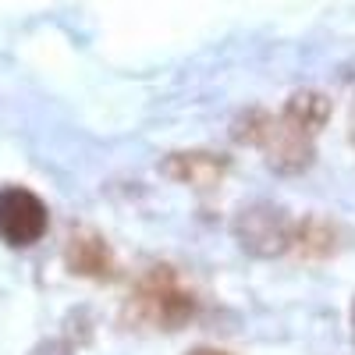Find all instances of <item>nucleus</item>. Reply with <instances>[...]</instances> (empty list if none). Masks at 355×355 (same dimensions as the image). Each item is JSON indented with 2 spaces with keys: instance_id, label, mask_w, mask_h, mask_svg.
<instances>
[{
  "instance_id": "20e7f679",
  "label": "nucleus",
  "mask_w": 355,
  "mask_h": 355,
  "mask_svg": "<svg viewBox=\"0 0 355 355\" xmlns=\"http://www.w3.org/2000/svg\"><path fill=\"white\" fill-rule=\"evenodd\" d=\"M50 227V210L46 202L21 185L0 189V242L11 249H28L36 245Z\"/></svg>"
},
{
  "instance_id": "423d86ee",
  "label": "nucleus",
  "mask_w": 355,
  "mask_h": 355,
  "mask_svg": "<svg viewBox=\"0 0 355 355\" xmlns=\"http://www.w3.org/2000/svg\"><path fill=\"white\" fill-rule=\"evenodd\" d=\"M227 171V160L217 157V153H171L164 160V174L174 178L182 185H192V189H214Z\"/></svg>"
},
{
  "instance_id": "39448f33",
  "label": "nucleus",
  "mask_w": 355,
  "mask_h": 355,
  "mask_svg": "<svg viewBox=\"0 0 355 355\" xmlns=\"http://www.w3.org/2000/svg\"><path fill=\"white\" fill-rule=\"evenodd\" d=\"M64 266L75 274V277H89V281H110L117 263H114V252L107 245L103 234L89 231V227H78L68 245H64Z\"/></svg>"
},
{
  "instance_id": "f257e3e1",
  "label": "nucleus",
  "mask_w": 355,
  "mask_h": 355,
  "mask_svg": "<svg viewBox=\"0 0 355 355\" xmlns=\"http://www.w3.org/2000/svg\"><path fill=\"white\" fill-rule=\"evenodd\" d=\"M234 139L256 146L277 174H299L313 164V135L291 128L281 114L274 117L266 110H249L234 125Z\"/></svg>"
},
{
  "instance_id": "7ed1b4c3",
  "label": "nucleus",
  "mask_w": 355,
  "mask_h": 355,
  "mask_svg": "<svg viewBox=\"0 0 355 355\" xmlns=\"http://www.w3.org/2000/svg\"><path fill=\"white\" fill-rule=\"evenodd\" d=\"M231 234L239 249H245L256 259H274L284 256L295 242V217L284 210L281 202L270 199H256L242 206L231 220Z\"/></svg>"
},
{
  "instance_id": "f03ea898",
  "label": "nucleus",
  "mask_w": 355,
  "mask_h": 355,
  "mask_svg": "<svg viewBox=\"0 0 355 355\" xmlns=\"http://www.w3.org/2000/svg\"><path fill=\"white\" fill-rule=\"evenodd\" d=\"M196 295L192 288L182 284L171 266H153L146 274L132 295V306L128 313L146 323V327H157V331H182L185 323L196 316Z\"/></svg>"
},
{
  "instance_id": "9d476101",
  "label": "nucleus",
  "mask_w": 355,
  "mask_h": 355,
  "mask_svg": "<svg viewBox=\"0 0 355 355\" xmlns=\"http://www.w3.org/2000/svg\"><path fill=\"white\" fill-rule=\"evenodd\" d=\"M348 316H352V338H355V299H352V313Z\"/></svg>"
},
{
  "instance_id": "6e6552de",
  "label": "nucleus",
  "mask_w": 355,
  "mask_h": 355,
  "mask_svg": "<svg viewBox=\"0 0 355 355\" xmlns=\"http://www.w3.org/2000/svg\"><path fill=\"white\" fill-rule=\"evenodd\" d=\"M331 114H334V103L320 93V89H299V93H291L281 117L291 125V128H299L306 135H316L323 125L331 121Z\"/></svg>"
},
{
  "instance_id": "0eeeda50",
  "label": "nucleus",
  "mask_w": 355,
  "mask_h": 355,
  "mask_svg": "<svg viewBox=\"0 0 355 355\" xmlns=\"http://www.w3.org/2000/svg\"><path fill=\"white\" fill-rule=\"evenodd\" d=\"M291 249H299L309 259H327L345 249V231L331 217H302L295 220V242Z\"/></svg>"
},
{
  "instance_id": "1a4fd4ad",
  "label": "nucleus",
  "mask_w": 355,
  "mask_h": 355,
  "mask_svg": "<svg viewBox=\"0 0 355 355\" xmlns=\"http://www.w3.org/2000/svg\"><path fill=\"white\" fill-rule=\"evenodd\" d=\"M189 355H231V352H220V348H196Z\"/></svg>"
}]
</instances>
